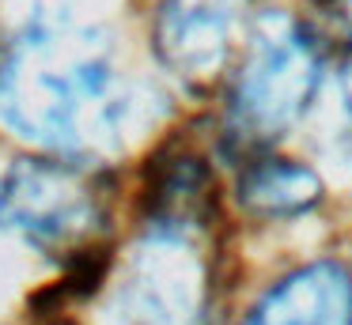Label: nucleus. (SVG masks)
Segmentation results:
<instances>
[{
  "label": "nucleus",
  "instance_id": "f257e3e1",
  "mask_svg": "<svg viewBox=\"0 0 352 325\" xmlns=\"http://www.w3.org/2000/svg\"><path fill=\"white\" fill-rule=\"evenodd\" d=\"M122 72L87 27L42 23L0 60V117L54 148H91L122 128Z\"/></svg>",
  "mask_w": 352,
  "mask_h": 325
},
{
  "label": "nucleus",
  "instance_id": "f03ea898",
  "mask_svg": "<svg viewBox=\"0 0 352 325\" xmlns=\"http://www.w3.org/2000/svg\"><path fill=\"white\" fill-rule=\"evenodd\" d=\"M318 87V53L292 19H265L235 83V117L250 133H280Z\"/></svg>",
  "mask_w": 352,
  "mask_h": 325
},
{
  "label": "nucleus",
  "instance_id": "7ed1b4c3",
  "mask_svg": "<svg viewBox=\"0 0 352 325\" xmlns=\"http://www.w3.org/2000/svg\"><path fill=\"white\" fill-rule=\"evenodd\" d=\"M0 216L34 238H69L91 223L95 197L65 166L19 163L0 181Z\"/></svg>",
  "mask_w": 352,
  "mask_h": 325
},
{
  "label": "nucleus",
  "instance_id": "20e7f679",
  "mask_svg": "<svg viewBox=\"0 0 352 325\" xmlns=\"http://www.w3.org/2000/svg\"><path fill=\"white\" fill-rule=\"evenodd\" d=\"M239 0H163L155 19L160 53L178 76L208 80L231 53Z\"/></svg>",
  "mask_w": 352,
  "mask_h": 325
},
{
  "label": "nucleus",
  "instance_id": "39448f33",
  "mask_svg": "<svg viewBox=\"0 0 352 325\" xmlns=\"http://www.w3.org/2000/svg\"><path fill=\"white\" fill-rule=\"evenodd\" d=\"M250 325H352V280L337 265L299 269L261 299Z\"/></svg>",
  "mask_w": 352,
  "mask_h": 325
},
{
  "label": "nucleus",
  "instance_id": "423d86ee",
  "mask_svg": "<svg viewBox=\"0 0 352 325\" xmlns=\"http://www.w3.org/2000/svg\"><path fill=\"white\" fill-rule=\"evenodd\" d=\"M239 201L261 216H296L318 201V178L288 159H265L239 181Z\"/></svg>",
  "mask_w": 352,
  "mask_h": 325
},
{
  "label": "nucleus",
  "instance_id": "0eeeda50",
  "mask_svg": "<svg viewBox=\"0 0 352 325\" xmlns=\"http://www.w3.org/2000/svg\"><path fill=\"white\" fill-rule=\"evenodd\" d=\"M344 117H349V136H352V68L344 72Z\"/></svg>",
  "mask_w": 352,
  "mask_h": 325
}]
</instances>
